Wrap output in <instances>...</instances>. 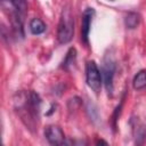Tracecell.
Listing matches in <instances>:
<instances>
[{
	"instance_id": "1",
	"label": "cell",
	"mask_w": 146,
	"mask_h": 146,
	"mask_svg": "<svg viewBox=\"0 0 146 146\" xmlns=\"http://www.w3.org/2000/svg\"><path fill=\"white\" fill-rule=\"evenodd\" d=\"M15 110L18 113L21 120L29 129H34L40 114L41 99L34 91L19 92L15 98Z\"/></svg>"
},
{
	"instance_id": "6",
	"label": "cell",
	"mask_w": 146,
	"mask_h": 146,
	"mask_svg": "<svg viewBox=\"0 0 146 146\" xmlns=\"http://www.w3.org/2000/svg\"><path fill=\"white\" fill-rule=\"evenodd\" d=\"M44 137L51 145H62L65 141V135L60 127L50 124L44 129Z\"/></svg>"
},
{
	"instance_id": "3",
	"label": "cell",
	"mask_w": 146,
	"mask_h": 146,
	"mask_svg": "<svg viewBox=\"0 0 146 146\" xmlns=\"http://www.w3.org/2000/svg\"><path fill=\"white\" fill-rule=\"evenodd\" d=\"M86 81L88 87L95 94H99L103 81H102V73L95 60H89L86 65Z\"/></svg>"
},
{
	"instance_id": "2",
	"label": "cell",
	"mask_w": 146,
	"mask_h": 146,
	"mask_svg": "<svg viewBox=\"0 0 146 146\" xmlns=\"http://www.w3.org/2000/svg\"><path fill=\"white\" fill-rule=\"evenodd\" d=\"M74 34V19L70 8H64L57 30V40L59 43H67Z\"/></svg>"
},
{
	"instance_id": "4",
	"label": "cell",
	"mask_w": 146,
	"mask_h": 146,
	"mask_svg": "<svg viewBox=\"0 0 146 146\" xmlns=\"http://www.w3.org/2000/svg\"><path fill=\"white\" fill-rule=\"evenodd\" d=\"M114 74H115V62L112 58V56H106L103 62L102 66V78L104 86L106 88V91L108 95L112 96L113 94V80H114Z\"/></svg>"
},
{
	"instance_id": "5",
	"label": "cell",
	"mask_w": 146,
	"mask_h": 146,
	"mask_svg": "<svg viewBox=\"0 0 146 146\" xmlns=\"http://www.w3.org/2000/svg\"><path fill=\"white\" fill-rule=\"evenodd\" d=\"M95 15V9L94 8H87L83 14H82V19H81V41L88 46L89 43V32L91 27V22Z\"/></svg>"
},
{
	"instance_id": "11",
	"label": "cell",
	"mask_w": 146,
	"mask_h": 146,
	"mask_svg": "<svg viewBox=\"0 0 146 146\" xmlns=\"http://www.w3.org/2000/svg\"><path fill=\"white\" fill-rule=\"evenodd\" d=\"M110 1H113V0H110Z\"/></svg>"
},
{
	"instance_id": "10",
	"label": "cell",
	"mask_w": 146,
	"mask_h": 146,
	"mask_svg": "<svg viewBox=\"0 0 146 146\" xmlns=\"http://www.w3.org/2000/svg\"><path fill=\"white\" fill-rule=\"evenodd\" d=\"M75 57H76V50H75V48H70V50L67 51V54L65 56V59L63 62V67L64 68H67L68 66L73 65L74 62H75Z\"/></svg>"
},
{
	"instance_id": "8",
	"label": "cell",
	"mask_w": 146,
	"mask_h": 146,
	"mask_svg": "<svg viewBox=\"0 0 146 146\" xmlns=\"http://www.w3.org/2000/svg\"><path fill=\"white\" fill-rule=\"evenodd\" d=\"M132 86L136 90H143L146 88V70H141L135 75Z\"/></svg>"
},
{
	"instance_id": "9",
	"label": "cell",
	"mask_w": 146,
	"mask_h": 146,
	"mask_svg": "<svg viewBox=\"0 0 146 146\" xmlns=\"http://www.w3.org/2000/svg\"><path fill=\"white\" fill-rule=\"evenodd\" d=\"M139 22H140V16L137 13H133V11L128 13V15L124 18V23H125V26L128 29H135V27H137L138 24H139Z\"/></svg>"
},
{
	"instance_id": "7",
	"label": "cell",
	"mask_w": 146,
	"mask_h": 146,
	"mask_svg": "<svg viewBox=\"0 0 146 146\" xmlns=\"http://www.w3.org/2000/svg\"><path fill=\"white\" fill-rule=\"evenodd\" d=\"M29 26H30L31 33L34 34V35L42 34L46 31V24H44V22L42 19H40V18H36V17L35 18H32L30 21Z\"/></svg>"
}]
</instances>
